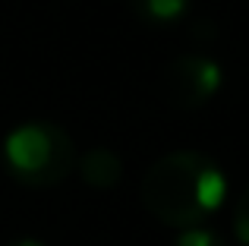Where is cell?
<instances>
[{
  "label": "cell",
  "instance_id": "obj_8",
  "mask_svg": "<svg viewBox=\"0 0 249 246\" xmlns=\"http://www.w3.org/2000/svg\"><path fill=\"white\" fill-rule=\"evenodd\" d=\"M6 246H48V243H41V240H35V237H19V240H10Z\"/></svg>",
  "mask_w": 249,
  "mask_h": 246
},
{
  "label": "cell",
  "instance_id": "obj_4",
  "mask_svg": "<svg viewBox=\"0 0 249 246\" xmlns=\"http://www.w3.org/2000/svg\"><path fill=\"white\" fill-rule=\"evenodd\" d=\"M76 164H79L82 183L95 186V190H110V186L123 177V161L117 158L110 148H104V145L89 148V152H85Z\"/></svg>",
  "mask_w": 249,
  "mask_h": 246
},
{
  "label": "cell",
  "instance_id": "obj_1",
  "mask_svg": "<svg viewBox=\"0 0 249 246\" xmlns=\"http://www.w3.org/2000/svg\"><path fill=\"white\" fill-rule=\"evenodd\" d=\"M224 196V171L202 152H170L142 177V205L167 228L202 224L221 209Z\"/></svg>",
  "mask_w": 249,
  "mask_h": 246
},
{
  "label": "cell",
  "instance_id": "obj_3",
  "mask_svg": "<svg viewBox=\"0 0 249 246\" xmlns=\"http://www.w3.org/2000/svg\"><path fill=\"white\" fill-rule=\"evenodd\" d=\"M221 82H224L221 63H214L205 54H180L161 70L158 88L170 107L196 111V107H205L218 95Z\"/></svg>",
  "mask_w": 249,
  "mask_h": 246
},
{
  "label": "cell",
  "instance_id": "obj_5",
  "mask_svg": "<svg viewBox=\"0 0 249 246\" xmlns=\"http://www.w3.org/2000/svg\"><path fill=\"white\" fill-rule=\"evenodd\" d=\"M129 10L136 13L139 22L164 29V25H174L186 16L189 0H129Z\"/></svg>",
  "mask_w": 249,
  "mask_h": 246
},
{
  "label": "cell",
  "instance_id": "obj_6",
  "mask_svg": "<svg viewBox=\"0 0 249 246\" xmlns=\"http://www.w3.org/2000/svg\"><path fill=\"white\" fill-rule=\"evenodd\" d=\"M174 246H224V237L214 234L212 228L193 224V228H183L180 230V237H177Z\"/></svg>",
  "mask_w": 249,
  "mask_h": 246
},
{
  "label": "cell",
  "instance_id": "obj_2",
  "mask_svg": "<svg viewBox=\"0 0 249 246\" xmlns=\"http://www.w3.org/2000/svg\"><path fill=\"white\" fill-rule=\"evenodd\" d=\"M3 167L22 186H54L76 167V145L51 120H29L3 139Z\"/></svg>",
  "mask_w": 249,
  "mask_h": 246
},
{
  "label": "cell",
  "instance_id": "obj_7",
  "mask_svg": "<svg viewBox=\"0 0 249 246\" xmlns=\"http://www.w3.org/2000/svg\"><path fill=\"white\" fill-rule=\"evenodd\" d=\"M233 230H237V240L243 246H249V186L240 193L237 211H233Z\"/></svg>",
  "mask_w": 249,
  "mask_h": 246
}]
</instances>
